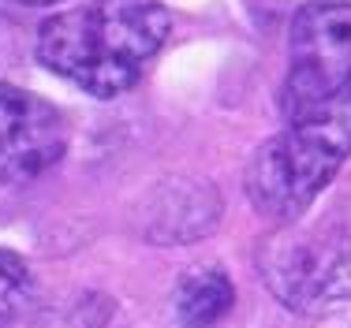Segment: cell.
Wrapping results in <instances>:
<instances>
[{
  "label": "cell",
  "instance_id": "1",
  "mask_svg": "<svg viewBox=\"0 0 351 328\" xmlns=\"http://www.w3.org/2000/svg\"><path fill=\"white\" fill-rule=\"evenodd\" d=\"M169 27L165 0H86L41 23L38 60L90 97H120L161 53Z\"/></svg>",
  "mask_w": 351,
  "mask_h": 328
},
{
  "label": "cell",
  "instance_id": "2",
  "mask_svg": "<svg viewBox=\"0 0 351 328\" xmlns=\"http://www.w3.org/2000/svg\"><path fill=\"white\" fill-rule=\"evenodd\" d=\"M351 157V90L284 120L247 164V198L273 220H299Z\"/></svg>",
  "mask_w": 351,
  "mask_h": 328
},
{
  "label": "cell",
  "instance_id": "3",
  "mask_svg": "<svg viewBox=\"0 0 351 328\" xmlns=\"http://www.w3.org/2000/svg\"><path fill=\"white\" fill-rule=\"evenodd\" d=\"M258 273L288 310L329 314L351 299V239L337 228H284L262 242Z\"/></svg>",
  "mask_w": 351,
  "mask_h": 328
},
{
  "label": "cell",
  "instance_id": "4",
  "mask_svg": "<svg viewBox=\"0 0 351 328\" xmlns=\"http://www.w3.org/2000/svg\"><path fill=\"white\" fill-rule=\"evenodd\" d=\"M351 90V4L317 0L291 23L288 79L280 86L284 120L311 112Z\"/></svg>",
  "mask_w": 351,
  "mask_h": 328
},
{
  "label": "cell",
  "instance_id": "5",
  "mask_svg": "<svg viewBox=\"0 0 351 328\" xmlns=\"http://www.w3.org/2000/svg\"><path fill=\"white\" fill-rule=\"evenodd\" d=\"M68 149L64 116L45 97L0 82V187L45 175Z\"/></svg>",
  "mask_w": 351,
  "mask_h": 328
},
{
  "label": "cell",
  "instance_id": "6",
  "mask_svg": "<svg viewBox=\"0 0 351 328\" xmlns=\"http://www.w3.org/2000/svg\"><path fill=\"white\" fill-rule=\"evenodd\" d=\"M221 198L210 183H172L161 190V205L149 216V239L157 242H187L217 228Z\"/></svg>",
  "mask_w": 351,
  "mask_h": 328
},
{
  "label": "cell",
  "instance_id": "7",
  "mask_svg": "<svg viewBox=\"0 0 351 328\" xmlns=\"http://www.w3.org/2000/svg\"><path fill=\"white\" fill-rule=\"evenodd\" d=\"M236 302L228 273L217 265L191 268L176 288V317L183 328H213Z\"/></svg>",
  "mask_w": 351,
  "mask_h": 328
},
{
  "label": "cell",
  "instance_id": "8",
  "mask_svg": "<svg viewBox=\"0 0 351 328\" xmlns=\"http://www.w3.org/2000/svg\"><path fill=\"white\" fill-rule=\"evenodd\" d=\"M108 314H112V302L105 295L79 291V295H68L53 302V306H45L34 328H105Z\"/></svg>",
  "mask_w": 351,
  "mask_h": 328
},
{
  "label": "cell",
  "instance_id": "9",
  "mask_svg": "<svg viewBox=\"0 0 351 328\" xmlns=\"http://www.w3.org/2000/svg\"><path fill=\"white\" fill-rule=\"evenodd\" d=\"M30 295V268L19 254L0 247V328L12 325V317L27 306Z\"/></svg>",
  "mask_w": 351,
  "mask_h": 328
},
{
  "label": "cell",
  "instance_id": "10",
  "mask_svg": "<svg viewBox=\"0 0 351 328\" xmlns=\"http://www.w3.org/2000/svg\"><path fill=\"white\" fill-rule=\"evenodd\" d=\"M19 4H34V8H41V4H60V0H19Z\"/></svg>",
  "mask_w": 351,
  "mask_h": 328
}]
</instances>
